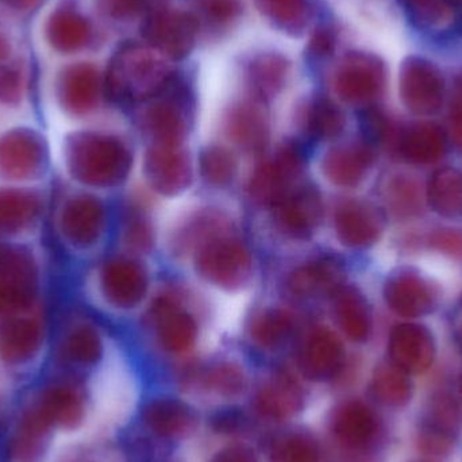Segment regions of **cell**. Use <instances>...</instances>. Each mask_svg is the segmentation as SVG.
<instances>
[{
    "instance_id": "cell-2",
    "label": "cell",
    "mask_w": 462,
    "mask_h": 462,
    "mask_svg": "<svg viewBox=\"0 0 462 462\" xmlns=\"http://www.w3.org/2000/svg\"><path fill=\"white\" fill-rule=\"evenodd\" d=\"M199 32L197 14L175 10L168 0H151L141 23L146 45L168 60L186 59L195 48Z\"/></svg>"
},
{
    "instance_id": "cell-4",
    "label": "cell",
    "mask_w": 462,
    "mask_h": 462,
    "mask_svg": "<svg viewBox=\"0 0 462 462\" xmlns=\"http://www.w3.org/2000/svg\"><path fill=\"white\" fill-rule=\"evenodd\" d=\"M402 100L417 116L436 114L444 103L445 83L436 65L410 57L402 65L399 79Z\"/></svg>"
},
{
    "instance_id": "cell-12",
    "label": "cell",
    "mask_w": 462,
    "mask_h": 462,
    "mask_svg": "<svg viewBox=\"0 0 462 462\" xmlns=\"http://www.w3.org/2000/svg\"><path fill=\"white\" fill-rule=\"evenodd\" d=\"M433 336L428 328L414 323H404L393 328L390 339L393 364L406 374H420L434 360Z\"/></svg>"
},
{
    "instance_id": "cell-21",
    "label": "cell",
    "mask_w": 462,
    "mask_h": 462,
    "mask_svg": "<svg viewBox=\"0 0 462 462\" xmlns=\"http://www.w3.org/2000/svg\"><path fill=\"white\" fill-rule=\"evenodd\" d=\"M411 15L428 27H444L453 19L452 7L447 0H403Z\"/></svg>"
},
{
    "instance_id": "cell-19",
    "label": "cell",
    "mask_w": 462,
    "mask_h": 462,
    "mask_svg": "<svg viewBox=\"0 0 462 462\" xmlns=\"http://www.w3.org/2000/svg\"><path fill=\"white\" fill-rule=\"evenodd\" d=\"M374 393L388 406H403L411 398V383L404 371L395 364L384 365L374 377Z\"/></svg>"
},
{
    "instance_id": "cell-3",
    "label": "cell",
    "mask_w": 462,
    "mask_h": 462,
    "mask_svg": "<svg viewBox=\"0 0 462 462\" xmlns=\"http://www.w3.org/2000/svg\"><path fill=\"white\" fill-rule=\"evenodd\" d=\"M51 152L40 133L15 127L0 135V180L13 186L34 183L45 175Z\"/></svg>"
},
{
    "instance_id": "cell-20",
    "label": "cell",
    "mask_w": 462,
    "mask_h": 462,
    "mask_svg": "<svg viewBox=\"0 0 462 462\" xmlns=\"http://www.w3.org/2000/svg\"><path fill=\"white\" fill-rule=\"evenodd\" d=\"M198 10L199 22L203 19L217 29H229L241 18L242 3L241 0H198Z\"/></svg>"
},
{
    "instance_id": "cell-13",
    "label": "cell",
    "mask_w": 462,
    "mask_h": 462,
    "mask_svg": "<svg viewBox=\"0 0 462 462\" xmlns=\"http://www.w3.org/2000/svg\"><path fill=\"white\" fill-rule=\"evenodd\" d=\"M51 430V423L34 404H30L8 441V458L11 462H42L48 455Z\"/></svg>"
},
{
    "instance_id": "cell-26",
    "label": "cell",
    "mask_w": 462,
    "mask_h": 462,
    "mask_svg": "<svg viewBox=\"0 0 462 462\" xmlns=\"http://www.w3.org/2000/svg\"><path fill=\"white\" fill-rule=\"evenodd\" d=\"M393 200H395L396 210L411 214L412 211L417 210L418 205H420L417 186L409 179L399 180L396 183L395 191H393Z\"/></svg>"
},
{
    "instance_id": "cell-15",
    "label": "cell",
    "mask_w": 462,
    "mask_h": 462,
    "mask_svg": "<svg viewBox=\"0 0 462 462\" xmlns=\"http://www.w3.org/2000/svg\"><path fill=\"white\" fill-rule=\"evenodd\" d=\"M254 5L273 29L293 38L306 32L311 18L309 0H254Z\"/></svg>"
},
{
    "instance_id": "cell-31",
    "label": "cell",
    "mask_w": 462,
    "mask_h": 462,
    "mask_svg": "<svg viewBox=\"0 0 462 462\" xmlns=\"http://www.w3.org/2000/svg\"><path fill=\"white\" fill-rule=\"evenodd\" d=\"M67 462H89V461H84V460H81V458H75V460H69V461H67Z\"/></svg>"
},
{
    "instance_id": "cell-7",
    "label": "cell",
    "mask_w": 462,
    "mask_h": 462,
    "mask_svg": "<svg viewBox=\"0 0 462 462\" xmlns=\"http://www.w3.org/2000/svg\"><path fill=\"white\" fill-rule=\"evenodd\" d=\"M102 78L95 65L78 62L68 65L57 80V99L65 113L81 116L94 110L99 100Z\"/></svg>"
},
{
    "instance_id": "cell-23",
    "label": "cell",
    "mask_w": 462,
    "mask_h": 462,
    "mask_svg": "<svg viewBox=\"0 0 462 462\" xmlns=\"http://www.w3.org/2000/svg\"><path fill=\"white\" fill-rule=\"evenodd\" d=\"M57 355L67 363H89L97 355V346L88 333L76 330L65 337Z\"/></svg>"
},
{
    "instance_id": "cell-5",
    "label": "cell",
    "mask_w": 462,
    "mask_h": 462,
    "mask_svg": "<svg viewBox=\"0 0 462 462\" xmlns=\"http://www.w3.org/2000/svg\"><path fill=\"white\" fill-rule=\"evenodd\" d=\"M385 68L374 54L353 51L346 54L336 69V88L347 102L364 103L382 94Z\"/></svg>"
},
{
    "instance_id": "cell-14",
    "label": "cell",
    "mask_w": 462,
    "mask_h": 462,
    "mask_svg": "<svg viewBox=\"0 0 462 462\" xmlns=\"http://www.w3.org/2000/svg\"><path fill=\"white\" fill-rule=\"evenodd\" d=\"M45 35L49 45L59 53H78L91 42L92 26L75 8L60 7L49 15Z\"/></svg>"
},
{
    "instance_id": "cell-6",
    "label": "cell",
    "mask_w": 462,
    "mask_h": 462,
    "mask_svg": "<svg viewBox=\"0 0 462 462\" xmlns=\"http://www.w3.org/2000/svg\"><path fill=\"white\" fill-rule=\"evenodd\" d=\"M32 311L0 319V360L8 365L29 363L40 353L45 326Z\"/></svg>"
},
{
    "instance_id": "cell-9",
    "label": "cell",
    "mask_w": 462,
    "mask_h": 462,
    "mask_svg": "<svg viewBox=\"0 0 462 462\" xmlns=\"http://www.w3.org/2000/svg\"><path fill=\"white\" fill-rule=\"evenodd\" d=\"M32 404L51 428L60 430H75L86 414L83 393L69 382H53L46 385Z\"/></svg>"
},
{
    "instance_id": "cell-29",
    "label": "cell",
    "mask_w": 462,
    "mask_h": 462,
    "mask_svg": "<svg viewBox=\"0 0 462 462\" xmlns=\"http://www.w3.org/2000/svg\"><path fill=\"white\" fill-rule=\"evenodd\" d=\"M11 53V43L5 32L0 27V62L7 61Z\"/></svg>"
},
{
    "instance_id": "cell-32",
    "label": "cell",
    "mask_w": 462,
    "mask_h": 462,
    "mask_svg": "<svg viewBox=\"0 0 462 462\" xmlns=\"http://www.w3.org/2000/svg\"><path fill=\"white\" fill-rule=\"evenodd\" d=\"M415 462H426V461H415Z\"/></svg>"
},
{
    "instance_id": "cell-25",
    "label": "cell",
    "mask_w": 462,
    "mask_h": 462,
    "mask_svg": "<svg viewBox=\"0 0 462 462\" xmlns=\"http://www.w3.org/2000/svg\"><path fill=\"white\" fill-rule=\"evenodd\" d=\"M336 51V34L328 26L315 29L307 45V53L312 59H328Z\"/></svg>"
},
{
    "instance_id": "cell-27",
    "label": "cell",
    "mask_w": 462,
    "mask_h": 462,
    "mask_svg": "<svg viewBox=\"0 0 462 462\" xmlns=\"http://www.w3.org/2000/svg\"><path fill=\"white\" fill-rule=\"evenodd\" d=\"M450 114H452L456 141L462 145V73L456 78L455 86H453Z\"/></svg>"
},
{
    "instance_id": "cell-24",
    "label": "cell",
    "mask_w": 462,
    "mask_h": 462,
    "mask_svg": "<svg viewBox=\"0 0 462 462\" xmlns=\"http://www.w3.org/2000/svg\"><path fill=\"white\" fill-rule=\"evenodd\" d=\"M151 0H97L100 11L114 21H132L145 15Z\"/></svg>"
},
{
    "instance_id": "cell-17",
    "label": "cell",
    "mask_w": 462,
    "mask_h": 462,
    "mask_svg": "<svg viewBox=\"0 0 462 462\" xmlns=\"http://www.w3.org/2000/svg\"><path fill=\"white\" fill-rule=\"evenodd\" d=\"M291 62L276 51H266L253 57L247 67V79L261 95L276 94L290 75Z\"/></svg>"
},
{
    "instance_id": "cell-10",
    "label": "cell",
    "mask_w": 462,
    "mask_h": 462,
    "mask_svg": "<svg viewBox=\"0 0 462 462\" xmlns=\"http://www.w3.org/2000/svg\"><path fill=\"white\" fill-rule=\"evenodd\" d=\"M461 429L460 404L449 393H439L426 410L420 447L434 455L447 452Z\"/></svg>"
},
{
    "instance_id": "cell-16",
    "label": "cell",
    "mask_w": 462,
    "mask_h": 462,
    "mask_svg": "<svg viewBox=\"0 0 462 462\" xmlns=\"http://www.w3.org/2000/svg\"><path fill=\"white\" fill-rule=\"evenodd\" d=\"M401 152L414 164H433L444 156L447 138L436 125L420 124L410 127L401 137Z\"/></svg>"
},
{
    "instance_id": "cell-11",
    "label": "cell",
    "mask_w": 462,
    "mask_h": 462,
    "mask_svg": "<svg viewBox=\"0 0 462 462\" xmlns=\"http://www.w3.org/2000/svg\"><path fill=\"white\" fill-rule=\"evenodd\" d=\"M385 298L393 311L406 318H418L433 311L437 291L429 280L412 271L399 272L385 287Z\"/></svg>"
},
{
    "instance_id": "cell-22",
    "label": "cell",
    "mask_w": 462,
    "mask_h": 462,
    "mask_svg": "<svg viewBox=\"0 0 462 462\" xmlns=\"http://www.w3.org/2000/svg\"><path fill=\"white\" fill-rule=\"evenodd\" d=\"M24 75L21 68L7 61L0 62V105L14 107L23 99Z\"/></svg>"
},
{
    "instance_id": "cell-8",
    "label": "cell",
    "mask_w": 462,
    "mask_h": 462,
    "mask_svg": "<svg viewBox=\"0 0 462 462\" xmlns=\"http://www.w3.org/2000/svg\"><path fill=\"white\" fill-rule=\"evenodd\" d=\"M42 213L43 198L32 187H0V238L29 233Z\"/></svg>"
},
{
    "instance_id": "cell-30",
    "label": "cell",
    "mask_w": 462,
    "mask_h": 462,
    "mask_svg": "<svg viewBox=\"0 0 462 462\" xmlns=\"http://www.w3.org/2000/svg\"><path fill=\"white\" fill-rule=\"evenodd\" d=\"M2 2L7 3L16 10H29V8L34 7L40 0H2Z\"/></svg>"
},
{
    "instance_id": "cell-1",
    "label": "cell",
    "mask_w": 462,
    "mask_h": 462,
    "mask_svg": "<svg viewBox=\"0 0 462 462\" xmlns=\"http://www.w3.org/2000/svg\"><path fill=\"white\" fill-rule=\"evenodd\" d=\"M175 76L170 60L146 43H124L111 57L105 88L116 99L162 92Z\"/></svg>"
},
{
    "instance_id": "cell-28",
    "label": "cell",
    "mask_w": 462,
    "mask_h": 462,
    "mask_svg": "<svg viewBox=\"0 0 462 462\" xmlns=\"http://www.w3.org/2000/svg\"><path fill=\"white\" fill-rule=\"evenodd\" d=\"M434 246L449 254H462V234L456 230H439L431 236Z\"/></svg>"
},
{
    "instance_id": "cell-18",
    "label": "cell",
    "mask_w": 462,
    "mask_h": 462,
    "mask_svg": "<svg viewBox=\"0 0 462 462\" xmlns=\"http://www.w3.org/2000/svg\"><path fill=\"white\" fill-rule=\"evenodd\" d=\"M429 202L445 217L462 214V175L453 168L437 171L429 184Z\"/></svg>"
}]
</instances>
